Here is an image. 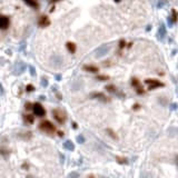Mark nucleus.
Instances as JSON below:
<instances>
[{
	"instance_id": "aec40b11",
	"label": "nucleus",
	"mask_w": 178,
	"mask_h": 178,
	"mask_svg": "<svg viewBox=\"0 0 178 178\" xmlns=\"http://www.w3.org/2000/svg\"><path fill=\"white\" fill-rule=\"evenodd\" d=\"M0 155L5 158H8L9 155H10V152L7 150V149H3V148H0Z\"/></svg>"
},
{
	"instance_id": "a878e982",
	"label": "nucleus",
	"mask_w": 178,
	"mask_h": 178,
	"mask_svg": "<svg viewBox=\"0 0 178 178\" xmlns=\"http://www.w3.org/2000/svg\"><path fill=\"white\" fill-rule=\"evenodd\" d=\"M118 47H119V49L121 50V49H124L125 47H126V41L124 40V39H121L120 41H119V45H118Z\"/></svg>"
},
{
	"instance_id": "c756f323",
	"label": "nucleus",
	"mask_w": 178,
	"mask_h": 178,
	"mask_svg": "<svg viewBox=\"0 0 178 178\" xmlns=\"http://www.w3.org/2000/svg\"><path fill=\"white\" fill-rule=\"evenodd\" d=\"M29 167H30V165H29V162H28V161H25V162L21 165V168H22V169H25V170H28L29 169Z\"/></svg>"
},
{
	"instance_id": "393cba45",
	"label": "nucleus",
	"mask_w": 178,
	"mask_h": 178,
	"mask_svg": "<svg viewBox=\"0 0 178 178\" xmlns=\"http://www.w3.org/2000/svg\"><path fill=\"white\" fill-rule=\"evenodd\" d=\"M29 72H30V75L32 77H36L37 76V72H36V68L34 66H30L29 67Z\"/></svg>"
},
{
	"instance_id": "2eb2a0df",
	"label": "nucleus",
	"mask_w": 178,
	"mask_h": 178,
	"mask_svg": "<svg viewBox=\"0 0 178 178\" xmlns=\"http://www.w3.org/2000/svg\"><path fill=\"white\" fill-rule=\"evenodd\" d=\"M116 161L120 164V165H128L129 164V159L126 157H120V156H116Z\"/></svg>"
},
{
	"instance_id": "0eeeda50",
	"label": "nucleus",
	"mask_w": 178,
	"mask_h": 178,
	"mask_svg": "<svg viewBox=\"0 0 178 178\" xmlns=\"http://www.w3.org/2000/svg\"><path fill=\"white\" fill-rule=\"evenodd\" d=\"M10 26V19L5 15H0V29L7 30Z\"/></svg>"
},
{
	"instance_id": "423d86ee",
	"label": "nucleus",
	"mask_w": 178,
	"mask_h": 178,
	"mask_svg": "<svg viewBox=\"0 0 178 178\" xmlns=\"http://www.w3.org/2000/svg\"><path fill=\"white\" fill-rule=\"evenodd\" d=\"M37 24L39 27H41V28H46V27H48V26H50L51 21H50V18L48 15H41L40 17L38 18V21H37Z\"/></svg>"
},
{
	"instance_id": "58836bf2",
	"label": "nucleus",
	"mask_w": 178,
	"mask_h": 178,
	"mask_svg": "<svg viewBox=\"0 0 178 178\" xmlns=\"http://www.w3.org/2000/svg\"><path fill=\"white\" fill-rule=\"evenodd\" d=\"M56 79H57V80H60V79H61V75H57V76H56Z\"/></svg>"
},
{
	"instance_id": "b1692460",
	"label": "nucleus",
	"mask_w": 178,
	"mask_h": 178,
	"mask_svg": "<svg viewBox=\"0 0 178 178\" xmlns=\"http://www.w3.org/2000/svg\"><path fill=\"white\" fill-rule=\"evenodd\" d=\"M79 177V173L77 171H71L68 174V178H78Z\"/></svg>"
},
{
	"instance_id": "1a4fd4ad",
	"label": "nucleus",
	"mask_w": 178,
	"mask_h": 178,
	"mask_svg": "<svg viewBox=\"0 0 178 178\" xmlns=\"http://www.w3.org/2000/svg\"><path fill=\"white\" fill-rule=\"evenodd\" d=\"M66 49L68 50V52H70V53H76L77 51V45L74 41H67L66 43Z\"/></svg>"
},
{
	"instance_id": "2f4dec72",
	"label": "nucleus",
	"mask_w": 178,
	"mask_h": 178,
	"mask_svg": "<svg viewBox=\"0 0 178 178\" xmlns=\"http://www.w3.org/2000/svg\"><path fill=\"white\" fill-rule=\"evenodd\" d=\"M138 109H140V105L139 104H135L133 106V110H138Z\"/></svg>"
},
{
	"instance_id": "39448f33",
	"label": "nucleus",
	"mask_w": 178,
	"mask_h": 178,
	"mask_svg": "<svg viewBox=\"0 0 178 178\" xmlns=\"http://www.w3.org/2000/svg\"><path fill=\"white\" fill-rule=\"evenodd\" d=\"M90 98H93V99H98L102 102H110V98L107 97L104 93H99V91H95V93H90Z\"/></svg>"
},
{
	"instance_id": "f704fd0d",
	"label": "nucleus",
	"mask_w": 178,
	"mask_h": 178,
	"mask_svg": "<svg viewBox=\"0 0 178 178\" xmlns=\"http://www.w3.org/2000/svg\"><path fill=\"white\" fill-rule=\"evenodd\" d=\"M176 108H177V105H176V104H173V105H171V109H173V110H175Z\"/></svg>"
},
{
	"instance_id": "f03ea898",
	"label": "nucleus",
	"mask_w": 178,
	"mask_h": 178,
	"mask_svg": "<svg viewBox=\"0 0 178 178\" xmlns=\"http://www.w3.org/2000/svg\"><path fill=\"white\" fill-rule=\"evenodd\" d=\"M52 117H53V119H55L59 125H64L65 121H66V119H67L66 114L62 110H60V109H53V110H52Z\"/></svg>"
},
{
	"instance_id": "7c9ffc66",
	"label": "nucleus",
	"mask_w": 178,
	"mask_h": 178,
	"mask_svg": "<svg viewBox=\"0 0 178 178\" xmlns=\"http://www.w3.org/2000/svg\"><path fill=\"white\" fill-rule=\"evenodd\" d=\"M136 93H138V95H144V93H145L144 88H143V87H139V88H137V89H136Z\"/></svg>"
},
{
	"instance_id": "a211bd4d",
	"label": "nucleus",
	"mask_w": 178,
	"mask_h": 178,
	"mask_svg": "<svg viewBox=\"0 0 178 178\" xmlns=\"http://www.w3.org/2000/svg\"><path fill=\"white\" fill-rule=\"evenodd\" d=\"M131 86L137 89V88H139V87H141V84H140V81H139V79H137V78H131Z\"/></svg>"
},
{
	"instance_id": "6e6552de",
	"label": "nucleus",
	"mask_w": 178,
	"mask_h": 178,
	"mask_svg": "<svg viewBox=\"0 0 178 178\" xmlns=\"http://www.w3.org/2000/svg\"><path fill=\"white\" fill-rule=\"evenodd\" d=\"M108 46H102L100 48H98L97 49V51H96V57H98V58H102V57H104L107 52H108Z\"/></svg>"
},
{
	"instance_id": "f3484780",
	"label": "nucleus",
	"mask_w": 178,
	"mask_h": 178,
	"mask_svg": "<svg viewBox=\"0 0 178 178\" xmlns=\"http://www.w3.org/2000/svg\"><path fill=\"white\" fill-rule=\"evenodd\" d=\"M19 137L21 138V139H25V140H29L30 138H31V136H32V134L30 133V131H27V133H20L19 134Z\"/></svg>"
},
{
	"instance_id": "a19ab883",
	"label": "nucleus",
	"mask_w": 178,
	"mask_h": 178,
	"mask_svg": "<svg viewBox=\"0 0 178 178\" xmlns=\"http://www.w3.org/2000/svg\"><path fill=\"white\" fill-rule=\"evenodd\" d=\"M176 161H177V164H178V155L176 156Z\"/></svg>"
},
{
	"instance_id": "72a5a7b5",
	"label": "nucleus",
	"mask_w": 178,
	"mask_h": 178,
	"mask_svg": "<svg viewBox=\"0 0 178 178\" xmlns=\"http://www.w3.org/2000/svg\"><path fill=\"white\" fill-rule=\"evenodd\" d=\"M59 1H61V0H50L49 2H50V3H52V5H53V3H57V2H59Z\"/></svg>"
},
{
	"instance_id": "9d476101",
	"label": "nucleus",
	"mask_w": 178,
	"mask_h": 178,
	"mask_svg": "<svg viewBox=\"0 0 178 178\" xmlns=\"http://www.w3.org/2000/svg\"><path fill=\"white\" fill-rule=\"evenodd\" d=\"M83 69L85 71L91 72V74H97L99 71V68L97 66H93V65H85V66H83Z\"/></svg>"
},
{
	"instance_id": "f257e3e1",
	"label": "nucleus",
	"mask_w": 178,
	"mask_h": 178,
	"mask_svg": "<svg viewBox=\"0 0 178 178\" xmlns=\"http://www.w3.org/2000/svg\"><path fill=\"white\" fill-rule=\"evenodd\" d=\"M38 128L41 130V131H43V133H47V134H53V133H56V126L51 123V121H49V120H43V121H41L40 124H39V126H38Z\"/></svg>"
},
{
	"instance_id": "4468645a",
	"label": "nucleus",
	"mask_w": 178,
	"mask_h": 178,
	"mask_svg": "<svg viewBox=\"0 0 178 178\" xmlns=\"http://www.w3.org/2000/svg\"><path fill=\"white\" fill-rule=\"evenodd\" d=\"M22 118L25 120L27 124H29V125H32L35 123V117L32 116V114H25L24 116H22Z\"/></svg>"
},
{
	"instance_id": "f8f14e48",
	"label": "nucleus",
	"mask_w": 178,
	"mask_h": 178,
	"mask_svg": "<svg viewBox=\"0 0 178 178\" xmlns=\"http://www.w3.org/2000/svg\"><path fill=\"white\" fill-rule=\"evenodd\" d=\"M166 27L164 24H161L160 27H159V29H158V38L160 39V40H164L165 39V37H166Z\"/></svg>"
},
{
	"instance_id": "bb28decb",
	"label": "nucleus",
	"mask_w": 178,
	"mask_h": 178,
	"mask_svg": "<svg viewBox=\"0 0 178 178\" xmlns=\"http://www.w3.org/2000/svg\"><path fill=\"white\" fill-rule=\"evenodd\" d=\"M25 109L26 110H31V109H32V104H31V102H27L25 104Z\"/></svg>"
},
{
	"instance_id": "e433bc0d",
	"label": "nucleus",
	"mask_w": 178,
	"mask_h": 178,
	"mask_svg": "<svg viewBox=\"0 0 178 178\" xmlns=\"http://www.w3.org/2000/svg\"><path fill=\"white\" fill-rule=\"evenodd\" d=\"M72 128H74V129H76V128H78V125H77L76 123H72Z\"/></svg>"
},
{
	"instance_id": "ea45409f",
	"label": "nucleus",
	"mask_w": 178,
	"mask_h": 178,
	"mask_svg": "<svg viewBox=\"0 0 178 178\" xmlns=\"http://www.w3.org/2000/svg\"><path fill=\"white\" fill-rule=\"evenodd\" d=\"M88 178H95V177H93V175H90V176H88Z\"/></svg>"
},
{
	"instance_id": "473e14b6",
	"label": "nucleus",
	"mask_w": 178,
	"mask_h": 178,
	"mask_svg": "<svg viewBox=\"0 0 178 178\" xmlns=\"http://www.w3.org/2000/svg\"><path fill=\"white\" fill-rule=\"evenodd\" d=\"M0 93H1V95L5 93V89H3V87H2V85H1V83H0Z\"/></svg>"
},
{
	"instance_id": "20e7f679",
	"label": "nucleus",
	"mask_w": 178,
	"mask_h": 178,
	"mask_svg": "<svg viewBox=\"0 0 178 178\" xmlns=\"http://www.w3.org/2000/svg\"><path fill=\"white\" fill-rule=\"evenodd\" d=\"M145 84L148 85V88L152 90V89H156V88H159V87H164V83H161L157 79H146L145 80Z\"/></svg>"
},
{
	"instance_id": "4c0bfd02",
	"label": "nucleus",
	"mask_w": 178,
	"mask_h": 178,
	"mask_svg": "<svg viewBox=\"0 0 178 178\" xmlns=\"http://www.w3.org/2000/svg\"><path fill=\"white\" fill-rule=\"evenodd\" d=\"M57 134H58L59 137H62V136H64V133H62V131H57Z\"/></svg>"
},
{
	"instance_id": "412c9836",
	"label": "nucleus",
	"mask_w": 178,
	"mask_h": 178,
	"mask_svg": "<svg viewBox=\"0 0 178 178\" xmlns=\"http://www.w3.org/2000/svg\"><path fill=\"white\" fill-rule=\"evenodd\" d=\"M76 140H77V143H78V144H84V143L86 141L85 137H84V135H81V134L77 136V137H76Z\"/></svg>"
},
{
	"instance_id": "c9c22d12",
	"label": "nucleus",
	"mask_w": 178,
	"mask_h": 178,
	"mask_svg": "<svg viewBox=\"0 0 178 178\" xmlns=\"http://www.w3.org/2000/svg\"><path fill=\"white\" fill-rule=\"evenodd\" d=\"M56 96H57V98H59V99H61V98H62V96H61V93H56Z\"/></svg>"
},
{
	"instance_id": "7ed1b4c3",
	"label": "nucleus",
	"mask_w": 178,
	"mask_h": 178,
	"mask_svg": "<svg viewBox=\"0 0 178 178\" xmlns=\"http://www.w3.org/2000/svg\"><path fill=\"white\" fill-rule=\"evenodd\" d=\"M31 111L34 112L35 116L37 117H45L46 116V109L40 102H35L32 104V109Z\"/></svg>"
},
{
	"instance_id": "79ce46f5",
	"label": "nucleus",
	"mask_w": 178,
	"mask_h": 178,
	"mask_svg": "<svg viewBox=\"0 0 178 178\" xmlns=\"http://www.w3.org/2000/svg\"><path fill=\"white\" fill-rule=\"evenodd\" d=\"M114 1H115V2H119V1H120V0H114Z\"/></svg>"
},
{
	"instance_id": "ddd939ff",
	"label": "nucleus",
	"mask_w": 178,
	"mask_h": 178,
	"mask_svg": "<svg viewBox=\"0 0 178 178\" xmlns=\"http://www.w3.org/2000/svg\"><path fill=\"white\" fill-rule=\"evenodd\" d=\"M64 148L68 152H74L75 150V144L71 140H67L64 143Z\"/></svg>"
},
{
	"instance_id": "dca6fc26",
	"label": "nucleus",
	"mask_w": 178,
	"mask_h": 178,
	"mask_svg": "<svg viewBox=\"0 0 178 178\" xmlns=\"http://www.w3.org/2000/svg\"><path fill=\"white\" fill-rule=\"evenodd\" d=\"M106 133H107V134H108V136H109L110 138H112L114 140H118V139H119L118 136H117V134H116V133H115L112 129H110V128H107V129H106Z\"/></svg>"
},
{
	"instance_id": "c85d7f7f",
	"label": "nucleus",
	"mask_w": 178,
	"mask_h": 178,
	"mask_svg": "<svg viewBox=\"0 0 178 178\" xmlns=\"http://www.w3.org/2000/svg\"><path fill=\"white\" fill-rule=\"evenodd\" d=\"M171 20L173 22H176L177 21V12L175 10H173V15H171Z\"/></svg>"
},
{
	"instance_id": "4be33fe9",
	"label": "nucleus",
	"mask_w": 178,
	"mask_h": 178,
	"mask_svg": "<svg viewBox=\"0 0 178 178\" xmlns=\"http://www.w3.org/2000/svg\"><path fill=\"white\" fill-rule=\"evenodd\" d=\"M96 79H97V80H99V81H106V80H108V79H109V77L106 76V75H99V76L96 77Z\"/></svg>"
},
{
	"instance_id": "6ab92c4d",
	"label": "nucleus",
	"mask_w": 178,
	"mask_h": 178,
	"mask_svg": "<svg viewBox=\"0 0 178 178\" xmlns=\"http://www.w3.org/2000/svg\"><path fill=\"white\" fill-rule=\"evenodd\" d=\"M105 89L110 93H117V88H116V86H114V85H107L106 87H105Z\"/></svg>"
},
{
	"instance_id": "9b49d317",
	"label": "nucleus",
	"mask_w": 178,
	"mask_h": 178,
	"mask_svg": "<svg viewBox=\"0 0 178 178\" xmlns=\"http://www.w3.org/2000/svg\"><path fill=\"white\" fill-rule=\"evenodd\" d=\"M22 1L25 2L28 7H30V8L36 9V10L39 9V3H38L37 0H22Z\"/></svg>"
},
{
	"instance_id": "cd10ccee",
	"label": "nucleus",
	"mask_w": 178,
	"mask_h": 178,
	"mask_svg": "<svg viewBox=\"0 0 178 178\" xmlns=\"http://www.w3.org/2000/svg\"><path fill=\"white\" fill-rule=\"evenodd\" d=\"M40 84H41L43 87H47V86H48V80H47V78L43 77V78H41V80H40Z\"/></svg>"
},
{
	"instance_id": "5701e85b",
	"label": "nucleus",
	"mask_w": 178,
	"mask_h": 178,
	"mask_svg": "<svg viewBox=\"0 0 178 178\" xmlns=\"http://www.w3.org/2000/svg\"><path fill=\"white\" fill-rule=\"evenodd\" d=\"M26 91H27V93H32V91H35L34 85H31V84H28V85L26 86Z\"/></svg>"
}]
</instances>
